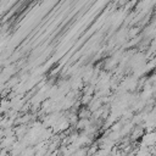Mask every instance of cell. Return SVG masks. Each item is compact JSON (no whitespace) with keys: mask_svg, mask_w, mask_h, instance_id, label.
Wrapping results in <instances>:
<instances>
[{"mask_svg":"<svg viewBox=\"0 0 156 156\" xmlns=\"http://www.w3.org/2000/svg\"><path fill=\"white\" fill-rule=\"evenodd\" d=\"M154 143H155V134L154 133H149V134H145L143 136V145L150 147V146H154Z\"/></svg>","mask_w":156,"mask_h":156,"instance_id":"1","label":"cell"}]
</instances>
